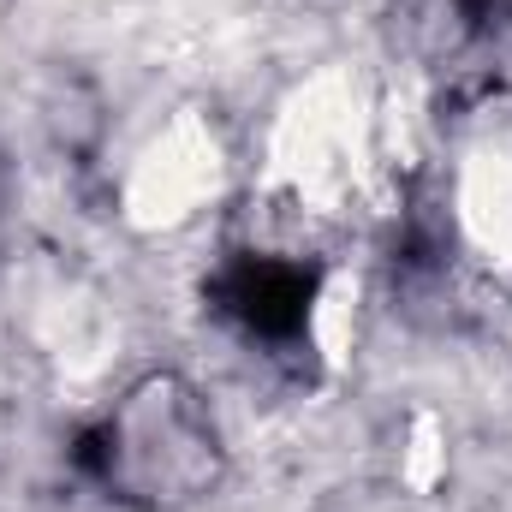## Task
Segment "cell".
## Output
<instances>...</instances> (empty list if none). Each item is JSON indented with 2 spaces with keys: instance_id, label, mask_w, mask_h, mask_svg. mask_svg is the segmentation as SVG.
<instances>
[{
  "instance_id": "obj_1",
  "label": "cell",
  "mask_w": 512,
  "mask_h": 512,
  "mask_svg": "<svg viewBox=\"0 0 512 512\" xmlns=\"http://www.w3.org/2000/svg\"><path fill=\"white\" fill-rule=\"evenodd\" d=\"M96 471L120 501L143 512L197 507L227 471L221 417L185 376H143L102 417Z\"/></svg>"
},
{
  "instance_id": "obj_2",
  "label": "cell",
  "mask_w": 512,
  "mask_h": 512,
  "mask_svg": "<svg viewBox=\"0 0 512 512\" xmlns=\"http://www.w3.org/2000/svg\"><path fill=\"white\" fill-rule=\"evenodd\" d=\"M215 179H221L215 131L179 114L173 126H161V137H149L137 149L126 173V209L143 227H173V221L197 215V203L215 191Z\"/></svg>"
},
{
  "instance_id": "obj_3",
  "label": "cell",
  "mask_w": 512,
  "mask_h": 512,
  "mask_svg": "<svg viewBox=\"0 0 512 512\" xmlns=\"http://www.w3.org/2000/svg\"><path fill=\"white\" fill-rule=\"evenodd\" d=\"M453 227L495 268H512V126H495L465 143L453 167Z\"/></svg>"
}]
</instances>
